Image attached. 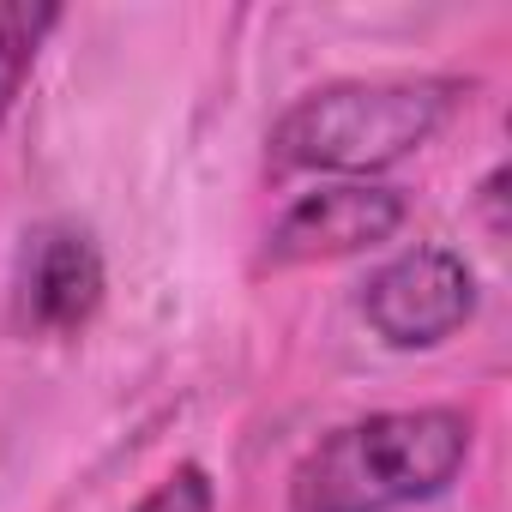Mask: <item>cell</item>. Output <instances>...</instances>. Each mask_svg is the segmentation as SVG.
<instances>
[{"label":"cell","mask_w":512,"mask_h":512,"mask_svg":"<svg viewBox=\"0 0 512 512\" xmlns=\"http://www.w3.org/2000/svg\"><path fill=\"white\" fill-rule=\"evenodd\" d=\"M476 422L452 404L374 410L320 434L290 470V512H404L458 482Z\"/></svg>","instance_id":"cell-1"},{"label":"cell","mask_w":512,"mask_h":512,"mask_svg":"<svg viewBox=\"0 0 512 512\" xmlns=\"http://www.w3.org/2000/svg\"><path fill=\"white\" fill-rule=\"evenodd\" d=\"M458 79H338L296 97L272 127V163L302 175H380L422 151L458 109Z\"/></svg>","instance_id":"cell-2"},{"label":"cell","mask_w":512,"mask_h":512,"mask_svg":"<svg viewBox=\"0 0 512 512\" xmlns=\"http://www.w3.org/2000/svg\"><path fill=\"white\" fill-rule=\"evenodd\" d=\"M368 332L392 350H434L476 320V272L452 247H404L356 296Z\"/></svg>","instance_id":"cell-3"},{"label":"cell","mask_w":512,"mask_h":512,"mask_svg":"<svg viewBox=\"0 0 512 512\" xmlns=\"http://www.w3.org/2000/svg\"><path fill=\"white\" fill-rule=\"evenodd\" d=\"M109 290L103 272V247L85 223L49 217L25 235L19 247V272H13V314L37 338H73L97 320Z\"/></svg>","instance_id":"cell-4"},{"label":"cell","mask_w":512,"mask_h":512,"mask_svg":"<svg viewBox=\"0 0 512 512\" xmlns=\"http://www.w3.org/2000/svg\"><path fill=\"white\" fill-rule=\"evenodd\" d=\"M404 229V193L398 187H374V181H338L320 193H302L266 235V266L290 272V266H326V260H350L380 241H392Z\"/></svg>","instance_id":"cell-5"},{"label":"cell","mask_w":512,"mask_h":512,"mask_svg":"<svg viewBox=\"0 0 512 512\" xmlns=\"http://www.w3.org/2000/svg\"><path fill=\"white\" fill-rule=\"evenodd\" d=\"M61 25V7L55 0H0V127H7L49 31Z\"/></svg>","instance_id":"cell-6"},{"label":"cell","mask_w":512,"mask_h":512,"mask_svg":"<svg viewBox=\"0 0 512 512\" xmlns=\"http://www.w3.org/2000/svg\"><path fill=\"white\" fill-rule=\"evenodd\" d=\"M133 512H217V488L199 464H175Z\"/></svg>","instance_id":"cell-7"},{"label":"cell","mask_w":512,"mask_h":512,"mask_svg":"<svg viewBox=\"0 0 512 512\" xmlns=\"http://www.w3.org/2000/svg\"><path fill=\"white\" fill-rule=\"evenodd\" d=\"M500 187H506V169H494V175L482 181V211H488V229H494V235L506 229V217H500Z\"/></svg>","instance_id":"cell-8"}]
</instances>
